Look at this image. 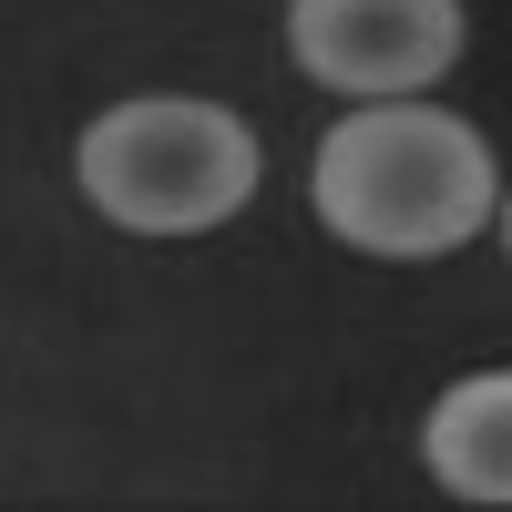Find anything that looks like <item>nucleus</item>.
I'll return each instance as SVG.
<instances>
[{
  "label": "nucleus",
  "mask_w": 512,
  "mask_h": 512,
  "mask_svg": "<svg viewBox=\"0 0 512 512\" xmlns=\"http://www.w3.org/2000/svg\"><path fill=\"white\" fill-rule=\"evenodd\" d=\"M308 205L359 256H451L502 216V164L461 113L390 93L318 134Z\"/></svg>",
  "instance_id": "nucleus-1"
},
{
  "label": "nucleus",
  "mask_w": 512,
  "mask_h": 512,
  "mask_svg": "<svg viewBox=\"0 0 512 512\" xmlns=\"http://www.w3.org/2000/svg\"><path fill=\"white\" fill-rule=\"evenodd\" d=\"M72 175L93 195V216L134 226V236H205L256 195V134L226 103L144 93V103H113L82 123Z\"/></svg>",
  "instance_id": "nucleus-2"
},
{
  "label": "nucleus",
  "mask_w": 512,
  "mask_h": 512,
  "mask_svg": "<svg viewBox=\"0 0 512 512\" xmlns=\"http://www.w3.org/2000/svg\"><path fill=\"white\" fill-rule=\"evenodd\" d=\"M287 52L349 103L431 93L461 62V0H287Z\"/></svg>",
  "instance_id": "nucleus-3"
},
{
  "label": "nucleus",
  "mask_w": 512,
  "mask_h": 512,
  "mask_svg": "<svg viewBox=\"0 0 512 512\" xmlns=\"http://www.w3.org/2000/svg\"><path fill=\"white\" fill-rule=\"evenodd\" d=\"M420 451H431L441 492H461V502H502V492H512V379H502V369H472L461 390H441Z\"/></svg>",
  "instance_id": "nucleus-4"
}]
</instances>
